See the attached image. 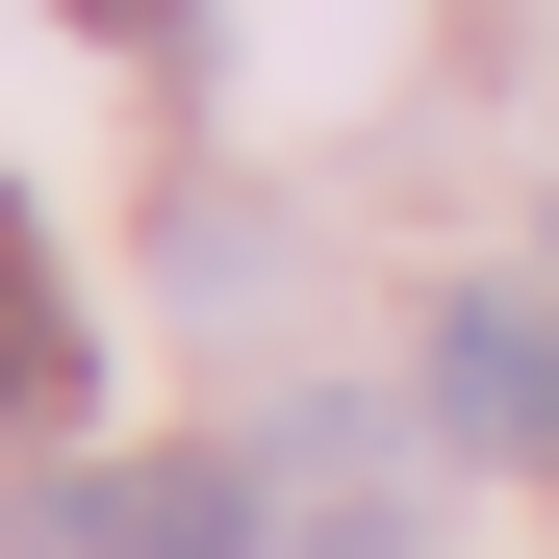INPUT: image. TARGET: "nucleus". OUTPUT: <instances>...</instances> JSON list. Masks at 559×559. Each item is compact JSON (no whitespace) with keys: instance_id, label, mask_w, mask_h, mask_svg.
Wrapping results in <instances>:
<instances>
[{"instance_id":"1","label":"nucleus","mask_w":559,"mask_h":559,"mask_svg":"<svg viewBox=\"0 0 559 559\" xmlns=\"http://www.w3.org/2000/svg\"><path fill=\"white\" fill-rule=\"evenodd\" d=\"M26 534L51 559H254V484L229 457H103V484H51Z\"/></svg>"},{"instance_id":"2","label":"nucleus","mask_w":559,"mask_h":559,"mask_svg":"<svg viewBox=\"0 0 559 559\" xmlns=\"http://www.w3.org/2000/svg\"><path fill=\"white\" fill-rule=\"evenodd\" d=\"M432 407L484 432V457H534V432H559V331H534V306H457V331H432Z\"/></svg>"},{"instance_id":"3","label":"nucleus","mask_w":559,"mask_h":559,"mask_svg":"<svg viewBox=\"0 0 559 559\" xmlns=\"http://www.w3.org/2000/svg\"><path fill=\"white\" fill-rule=\"evenodd\" d=\"M26 407H76V306H51V280H0V432H26Z\"/></svg>"},{"instance_id":"4","label":"nucleus","mask_w":559,"mask_h":559,"mask_svg":"<svg viewBox=\"0 0 559 559\" xmlns=\"http://www.w3.org/2000/svg\"><path fill=\"white\" fill-rule=\"evenodd\" d=\"M76 26H178V0H76Z\"/></svg>"},{"instance_id":"5","label":"nucleus","mask_w":559,"mask_h":559,"mask_svg":"<svg viewBox=\"0 0 559 559\" xmlns=\"http://www.w3.org/2000/svg\"><path fill=\"white\" fill-rule=\"evenodd\" d=\"M0 280H26V204H0Z\"/></svg>"}]
</instances>
